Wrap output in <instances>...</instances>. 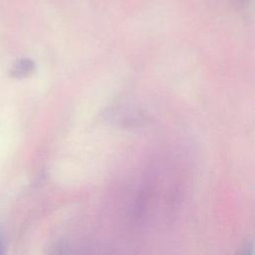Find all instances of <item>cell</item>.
I'll list each match as a JSON object with an SVG mask.
<instances>
[{
	"mask_svg": "<svg viewBox=\"0 0 255 255\" xmlns=\"http://www.w3.org/2000/svg\"><path fill=\"white\" fill-rule=\"evenodd\" d=\"M0 255H4V245H3V240L0 235Z\"/></svg>",
	"mask_w": 255,
	"mask_h": 255,
	"instance_id": "obj_1",
	"label": "cell"
},
{
	"mask_svg": "<svg viewBox=\"0 0 255 255\" xmlns=\"http://www.w3.org/2000/svg\"><path fill=\"white\" fill-rule=\"evenodd\" d=\"M243 255H252V252H251L250 250H246V251L243 253Z\"/></svg>",
	"mask_w": 255,
	"mask_h": 255,
	"instance_id": "obj_2",
	"label": "cell"
}]
</instances>
